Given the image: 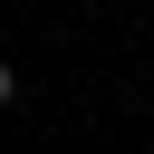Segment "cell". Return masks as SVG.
<instances>
[{"label": "cell", "instance_id": "cell-1", "mask_svg": "<svg viewBox=\"0 0 154 154\" xmlns=\"http://www.w3.org/2000/svg\"><path fill=\"white\" fill-rule=\"evenodd\" d=\"M10 96H19V67H10V58H0V106H10Z\"/></svg>", "mask_w": 154, "mask_h": 154}]
</instances>
